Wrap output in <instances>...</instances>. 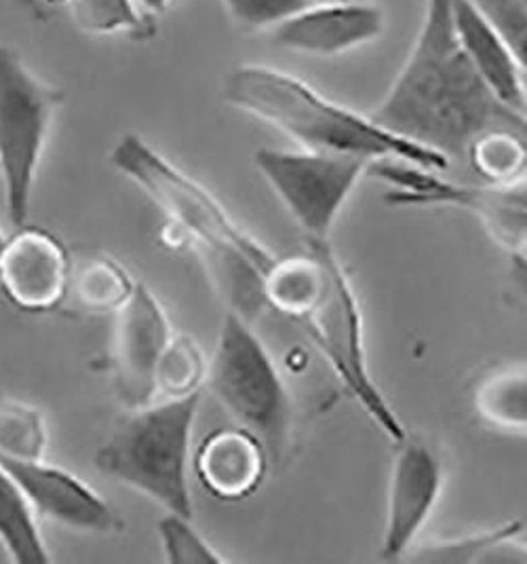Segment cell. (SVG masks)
<instances>
[{
	"instance_id": "cell-1",
	"label": "cell",
	"mask_w": 527,
	"mask_h": 564,
	"mask_svg": "<svg viewBox=\"0 0 527 564\" xmlns=\"http://www.w3.org/2000/svg\"><path fill=\"white\" fill-rule=\"evenodd\" d=\"M370 117L448 161L466 159L490 133L515 131L527 138V110L504 102L462 50L452 0L425 2L416 41Z\"/></svg>"
},
{
	"instance_id": "cell-2",
	"label": "cell",
	"mask_w": 527,
	"mask_h": 564,
	"mask_svg": "<svg viewBox=\"0 0 527 564\" xmlns=\"http://www.w3.org/2000/svg\"><path fill=\"white\" fill-rule=\"evenodd\" d=\"M110 161L163 209L169 227L199 250L230 311L253 324L266 307L264 280L278 257L241 229L201 182L140 135H123L112 149Z\"/></svg>"
},
{
	"instance_id": "cell-3",
	"label": "cell",
	"mask_w": 527,
	"mask_h": 564,
	"mask_svg": "<svg viewBox=\"0 0 527 564\" xmlns=\"http://www.w3.org/2000/svg\"><path fill=\"white\" fill-rule=\"evenodd\" d=\"M230 106L283 131L304 151L352 154L367 161L395 159L435 172L450 161L382 128L370 115H359L312 89L301 78L268 66H239L224 80Z\"/></svg>"
},
{
	"instance_id": "cell-4",
	"label": "cell",
	"mask_w": 527,
	"mask_h": 564,
	"mask_svg": "<svg viewBox=\"0 0 527 564\" xmlns=\"http://www.w3.org/2000/svg\"><path fill=\"white\" fill-rule=\"evenodd\" d=\"M201 393L161 398L127 411L96 453L103 476L133 488L167 512L193 518L190 442Z\"/></svg>"
},
{
	"instance_id": "cell-5",
	"label": "cell",
	"mask_w": 527,
	"mask_h": 564,
	"mask_svg": "<svg viewBox=\"0 0 527 564\" xmlns=\"http://www.w3.org/2000/svg\"><path fill=\"white\" fill-rule=\"evenodd\" d=\"M205 386L239 427L266 444L271 457L285 453L294 430L292 393L252 322L234 311L220 328Z\"/></svg>"
},
{
	"instance_id": "cell-6",
	"label": "cell",
	"mask_w": 527,
	"mask_h": 564,
	"mask_svg": "<svg viewBox=\"0 0 527 564\" xmlns=\"http://www.w3.org/2000/svg\"><path fill=\"white\" fill-rule=\"evenodd\" d=\"M298 324L377 430L393 444L407 436L409 430H405L399 414L372 375L359 296L331 246L326 250V280L321 292Z\"/></svg>"
},
{
	"instance_id": "cell-7",
	"label": "cell",
	"mask_w": 527,
	"mask_h": 564,
	"mask_svg": "<svg viewBox=\"0 0 527 564\" xmlns=\"http://www.w3.org/2000/svg\"><path fill=\"white\" fill-rule=\"evenodd\" d=\"M62 91L36 77L24 59L0 45V176L9 220L22 229Z\"/></svg>"
},
{
	"instance_id": "cell-8",
	"label": "cell",
	"mask_w": 527,
	"mask_h": 564,
	"mask_svg": "<svg viewBox=\"0 0 527 564\" xmlns=\"http://www.w3.org/2000/svg\"><path fill=\"white\" fill-rule=\"evenodd\" d=\"M255 167L287 207L306 241H329L342 209L374 161L352 154L260 149Z\"/></svg>"
},
{
	"instance_id": "cell-9",
	"label": "cell",
	"mask_w": 527,
	"mask_h": 564,
	"mask_svg": "<svg viewBox=\"0 0 527 564\" xmlns=\"http://www.w3.org/2000/svg\"><path fill=\"white\" fill-rule=\"evenodd\" d=\"M367 176L388 186L386 204L462 209L481 223L508 254L527 257V207L506 202L490 184L453 182L443 178V172L395 159L374 161Z\"/></svg>"
},
{
	"instance_id": "cell-10",
	"label": "cell",
	"mask_w": 527,
	"mask_h": 564,
	"mask_svg": "<svg viewBox=\"0 0 527 564\" xmlns=\"http://www.w3.org/2000/svg\"><path fill=\"white\" fill-rule=\"evenodd\" d=\"M446 488L441 451L420 434L407 432L395 444L391 465L380 556L403 561L416 547Z\"/></svg>"
},
{
	"instance_id": "cell-11",
	"label": "cell",
	"mask_w": 527,
	"mask_h": 564,
	"mask_svg": "<svg viewBox=\"0 0 527 564\" xmlns=\"http://www.w3.org/2000/svg\"><path fill=\"white\" fill-rule=\"evenodd\" d=\"M172 338L167 311L149 285L138 282L125 307L117 313L112 347L114 389L127 411L158 400L156 370Z\"/></svg>"
},
{
	"instance_id": "cell-12",
	"label": "cell",
	"mask_w": 527,
	"mask_h": 564,
	"mask_svg": "<svg viewBox=\"0 0 527 564\" xmlns=\"http://www.w3.org/2000/svg\"><path fill=\"white\" fill-rule=\"evenodd\" d=\"M73 283L66 246L39 227L15 229L0 254V290L13 307L47 313L62 305Z\"/></svg>"
},
{
	"instance_id": "cell-13",
	"label": "cell",
	"mask_w": 527,
	"mask_h": 564,
	"mask_svg": "<svg viewBox=\"0 0 527 564\" xmlns=\"http://www.w3.org/2000/svg\"><path fill=\"white\" fill-rule=\"evenodd\" d=\"M39 516L83 533H112L121 527L117 512L73 471L43 459L2 457Z\"/></svg>"
},
{
	"instance_id": "cell-14",
	"label": "cell",
	"mask_w": 527,
	"mask_h": 564,
	"mask_svg": "<svg viewBox=\"0 0 527 564\" xmlns=\"http://www.w3.org/2000/svg\"><path fill=\"white\" fill-rule=\"evenodd\" d=\"M384 11L363 0L308 4L273 28V43L292 52L333 57L370 45L384 34Z\"/></svg>"
},
{
	"instance_id": "cell-15",
	"label": "cell",
	"mask_w": 527,
	"mask_h": 564,
	"mask_svg": "<svg viewBox=\"0 0 527 564\" xmlns=\"http://www.w3.org/2000/svg\"><path fill=\"white\" fill-rule=\"evenodd\" d=\"M271 453L245 427L218 430L205 437L195 457V471L205 490L220 501H243L262 487Z\"/></svg>"
},
{
	"instance_id": "cell-16",
	"label": "cell",
	"mask_w": 527,
	"mask_h": 564,
	"mask_svg": "<svg viewBox=\"0 0 527 564\" xmlns=\"http://www.w3.org/2000/svg\"><path fill=\"white\" fill-rule=\"evenodd\" d=\"M453 26L479 75L504 102L527 110V78L503 30L475 0H452Z\"/></svg>"
},
{
	"instance_id": "cell-17",
	"label": "cell",
	"mask_w": 527,
	"mask_h": 564,
	"mask_svg": "<svg viewBox=\"0 0 527 564\" xmlns=\"http://www.w3.org/2000/svg\"><path fill=\"white\" fill-rule=\"evenodd\" d=\"M469 400L485 430L527 440V359L490 366L475 379Z\"/></svg>"
},
{
	"instance_id": "cell-18",
	"label": "cell",
	"mask_w": 527,
	"mask_h": 564,
	"mask_svg": "<svg viewBox=\"0 0 527 564\" xmlns=\"http://www.w3.org/2000/svg\"><path fill=\"white\" fill-rule=\"evenodd\" d=\"M524 522L508 520L498 527L458 538L435 539L416 545L407 558L435 564H526L527 543L521 541Z\"/></svg>"
},
{
	"instance_id": "cell-19",
	"label": "cell",
	"mask_w": 527,
	"mask_h": 564,
	"mask_svg": "<svg viewBox=\"0 0 527 564\" xmlns=\"http://www.w3.org/2000/svg\"><path fill=\"white\" fill-rule=\"evenodd\" d=\"M0 539L13 563L45 564L51 554L39 527V513L30 499L0 463Z\"/></svg>"
},
{
	"instance_id": "cell-20",
	"label": "cell",
	"mask_w": 527,
	"mask_h": 564,
	"mask_svg": "<svg viewBox=\"0 0 527 564\" xmlns=\"http://www.w3.org/2000/svg\"><path fill=\"white\" fill-rule=\"evenodd\" d=\"M138 282L125 267L108 257L89 258L73 273L70 290L76 303L89 313H119L131 299Z\"/></svg>"
},
{
	"instance_id": "cell-21",
	"label": "cell",
	"mask_w": 527,
	"mask_h": 564,
	"mask_svg": "<svg viewBox=\"0 0 527 564\" xmlns=\"http://www.w3.org/2000/svg\"><path fill=\"white\" fill-rule=\"evenodd\" d=\"M209 364L195 338L174 334L156 370V393L161 398H186L201 393Z\"/></svg>"
},
{
	"instance_id": "cell-22",
	"label": "cell",
	"mask_w": 527,
	"mask_h": 564,
	"mask_svg": "<svg viewBox=\"0 0 527 564\" xmlns=\"http://www.w3.org/2000/svg\"><path fill=\"white\" fill-rule=\"evenodd\" d=\"M47 423L43 412L13 398H0V455L13 459H43Z\"/></svg>"
},
{
	"instance_id": "cell-23",
	"label": "cell",
	"mask_w": 527,
	"mask_h": 564,
	"mask_svg": "<svg viewBox=\"0 0 527 564\" xmlns=\"http://www.w3.org/2000/svg\"><path fill=\"white\" fill-rule=\"evenodd\" d=\"M138 0H70V18L87 34H151L152 22Z\"/></svg>"
},
{
	"instance_id": "cell-24",
	"label": "cell",
	"mask_w": 527,
	"mask_h": 564,
	"mask_svg": "<svg viewBox=\"0 0 527 564\" xmlns=\"http://www.w3.org/2000/svg\"><path fill=\"white\" fill-rule=\"evenodd\" d=\"M158 538L174 564H222L227 558L193 527V518L167 512L158 520Z\"/></svg>"
},
{
	"instance_id": "cell-25",
	"label": "cell",
	"mask_w": 527,
	"mask_h": 564,
	"mask_svg": "<svg viewBox=\"0 0 527 564\" xmlns=\"http://www.w3.org/2000/svg\"><path fill=\"white\" fill-rule=\"evenodd\" d=\"M230 18L241 28H276L308 7L306 0H222Z\"/></svg>"
},
{
	"instance_id": "cell-26",
	"label": "cell",
	"mask_w": 527,
	"mask_h": 564,
	"mask_svg": "<svg viewBox=\"0 0 527 564\" xmlns=\"http://www.w3.org/2000/svg\"><path fill=\"white\" fill-rule=\"evenodd\" d=\"M503 30L527 78V9L519 0H475Z\"/></svg>"
},
{
	"instance_id": "cell-27",
	"label": "cell",
	"mask_w": 527,
	"mask_h": 564,
	"mask_svg": "<svg viewBox=\"0 0 527 564\" xmlns=\"http://www.w3.org/2000/svg\"><path fill=\"white\" fill-rule=\"evenodd\" d=\"M490 186L506 202L527 207V176L517 182H510V184H503V186H494V184H490Z\"/></svg>"
},
{
	"instance_id": "cell-28",
	"label": "cell",
	"mask_w": 527,
	"mask_h": 564,
	"mask_svg": "<svg viewBox=\"0 0 527 564\" xmlns=\"http://www.w3.org/2000/svg\"><path fill=\"white\" fill-rule=\"evenodd\" d=\"M510 278L515 288L527 299V257L510 254Z\"/></svg>"
},
{
	"instance_id": "cell-29",
	"label": "cell",
	"mask_w": 527,
	"mask_h": 564,
	"mask_svg": "<svg viewBox=\"0 0 527 564\" xmlns=\"http://www.w3.org/2000/svg\"><path fill=\"white\" fill-rule=\"evenodd\" d=\"M144 9H149L152 13H158V11H163V9H167L169 7V2L172 0H138Z\"/></svg>"
},
{
	"instance_id": "cell-30",
	"label": "cell",
	"mask_w": 527,
	"mask_h": 564,
	"mask_svg": "<svg viewBox=\"0 0 527 564\" xmlns=\"http://www.w3.org/2000/svg\"><path fill=\"white\" fill-rule=\"evenodd\" d=\"M0 563H13V558H11L9 550H7V545L2 543V539H0Z\"/></svg>"
},
{
	"instance_id": "cell-31",
	"label": "cell",
	"mask_w": 527,
	"mask_h": 564,
	"mask_svg": "<svg viewBox=\"0 0 527 564\" xmlns=\"http://www.w3.org/2000/svg\"><path fill=\"white\" fill-rule=\"evenodd\" d=\"M308 4H323V2H347V0H306Z\"/></svg>"
},
{
	"instance_id": "cell-32",
	"label": "cell",
	"mask_w": 527,
	"mask_h": 564,
	"mask_svg": "<svg viewBox=\"0 0 527 564\" xmlns=\"http://www.w3.org/2000/svg\"><path fill=\"white\" fill-rule=\"evenodd\" d=\"M7 239H9V237H7V235L2 232V229H0V254H2V250H4V243H7Z\"/></svg>"
},
{
	"instance_id": "cell-33",
	"label": "cell",
	"mask_w": 527,
	"mask_h": 564,
	"mask_svg": "<svg viewBox=\"0 0 527 564\" xmlns=\"http://www.w3.org/2000/svg\"><path fill=\"white\" fill-rule=\"evenodd\" d=\"M45 2H50V4H64V2H70V0H45Z\"/></svg>"
},
{
	"instance_id": "cell-34",
	"label": "cell",
	"mask_w": 527,
	"mask_h": 564,
	"mask_svg": "<svg viewBox=\"0 0 527 564\" xmlns=\"http://www.w3.org/2000/svg\"><path fill=\"white\" fill-rule=\"evenodd\" d=\"M519 2H521V4H524V7L527 9V0H519Z\"/></svg>"
}]
</instances>
